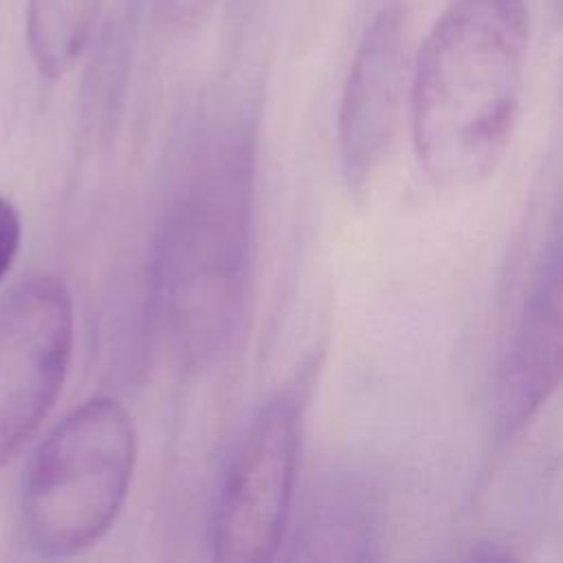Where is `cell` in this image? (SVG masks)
Masks as SVG:
<instances>
[{
	"instance_id": "6da1fadb",
	"label": "cell",
	"mask_w": 563,
	"mask_h": 563,
	"mask_svg": "<svg viewBox=\"0 0 563 563\" xmlns=\"http://www.w3.org/2000/svg\"><path fill=\"white\" fill-rule=\"evenodd\" d=\"M530 18L523 0H453L411 59L409 123L424 174L471 187L495 174L521 112Z\"/></svg>"
},
{
	"instance_id": "7a4b0ae2",
	"label": "cell",
	"mask_w": 563,
	"mask_h": 563,
	"mask_svg": "<svg viewBox=\"0 0 563 563\" xmlns=\"http://www.w3.org/2000/svg\"><path fill=\"white\" fill-rule=\"evenodd\" d=\"M253 141L229 134L209 150L156 249L154 303L185 367L209 365L231 341L246 292Z\"/></svg>"
},
{
	"instance_id": "3957f363",
	"label": "cell",
	"mask_w": 563,
	"mask_h": 563,
	"mask_svg": "<svg viewBox=\"0 0 563 563\" xmlns=\"http://www.w3.org/2000/svg\"><path fill=\"white\" fill-rule=\"evenodd\" d=\"M136 466V429L112 396L75 407L35 451L22 486V526L51 559L92 548L117 521Z\"/></svg>"
},
{
	"instance_id": "277c9868",
	"label": "cell",
	"mask_w": 563,
	"mask_h": 563,
	"mask_svg": "<svg viewBox=\"0 0 563 563\" xmlns=\"http://www.w3.org/2000/svg\"><path fill=\"white\" fill-rule=\"evenodd\" d=\"M317 369L319 363L310 358L249 422L213 510L216 561L260 563L279 552L290 519L303 416Z\"/></svg>"
},
{
	"instance_id": "5b68a950",
	"label": "cell",
	"mask_w": 563,
	"mask_h": 563,
	"mask_svg": "<svg viewBox=\"0 0 563 563\" xmlns=\"http://www.w3.org/2000/svg\"><path fill=\"white\" fill-rule=\"evenodd\" d=\"M73 334V299L55 275H31L0 301V464L22 451L55 405Z\"/></svg>"
},
{
	"instance_id": "8992f818",
	"label": "cell",
	"mask_w": 563,
	"mask_h": 563,
	"mask_svg": "<svg viewBox=\"0 0 563 563\" xmlns=\"http://www.w3.org/2000/svg\"><path fill=\"white\" fill-rule=\"evenodd\" d=\"M411 59L409 4L389 0L363 31L339 106L341 163L354 187L376 172L398 132Z\"/></svg>"
},
{
	"instance_id": "52a82bcc",
	"label": "cell",
	"mask_w": 563,
	"mask_h": 563,
	"mask_svg": "<svg viewBox=\"0 0 563 563\" xmlns=\"http://www.w3.org/2000/svg\"><path fill=\"white\" fill-rule=\"evenodd\" d=\"M563 288L561 244L554 238L537 262L499 374L497 422L504 438L530 424L561 378Z\"/></svg>"
},
{
	"instance_id": "ba28073f",
	"label": "cell",
	"mask_w": 563,
	"mask_h": 563,
	"mask_svg": "<svg viewBox=\"0 0 563 563\" xmlns=\"http://www.w3.org/2000/svg\"><path fill=\"white\" fill-rule=\"evenodd\" d=\"M103 0H29L24 40L40 75H66L84 53Z\"/></svg>"
},
{
	"instance_id": "9c48e42d",
	"label": "cell",
	"mask_w": 563,
	"mask_h": 563,
	"mask_svg": "<svg viewBox=\"0 0 563 563\" xmlns=\"http://www.w3.org/2000/svg\"><path fill=\"white\" fill-rule=\"evenodd\" d=\"M358 501L334 499L328 501L321 510L323 515H314L312 523L303 530L301 545L303 548H347V559H361L358 548H369L372 534L367 523L361 519ZM314 554V552H312ZM310 554V556H312Z\"/></svg>"
},
{
	"instance_id": "30bf717a",
	"label": "cell",
	"mask_w": 563,
	"mask_h": 563,
	"mask_svg": "<svg viewBox=\"0 0 563 563\" xmlns=\"http://www.w3.org/2000/svg\"><path fill=\"white\" fill-rule=\"evenodd\" d=\"M218 0H152L156 13L174 29H196L213 11Z\"/></svg>"
},
{
	"instance_id": "8fae6325",
	"label": "cell",
	"mask_w": 563,
	"mask_h": 563,
	"mask_svg": "<svg viewBox=\"0 0 563 563\" xmlns=\"http://www.w3.org/2000/svg\"><path fill=\"white\" fill-rule=\"evenodd\" d=\"M20 238H22L20 216L7 198H0V279L7 275V271L11 268L18 255Z\"/></svg>"
}]
</instances>
